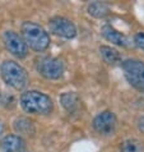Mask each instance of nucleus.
<instances>
[{
    "label": "nucleus",
    "instance_id": "obj_11",
    "mask_svg": "<svg viewBox=\"0 0 144 152\" xmlns=\"http://www.w3.org/2000/svg\"><path fill=\"white\" fill-rule=\"evenodd\" d=\"M60 104L68 113L73 114L79 109L80 100L75 92H65L60 96Z\"/></svg>",
    "mask_w": 144,
    "mask_h": 152
},
{
    "label": "nucleus",
    "instance_id": "obj_17",
    "mask_svg": "<svg viewBox=\"0 0 144 152\" xmlns=\"http://www.w3.org/2000/svg\"><path fill=\"white\" fill-rule=\"evenodd\" d=\"M138 129L144 134V115L139 118V120H138Z\"/></svg>",
    "mask_w": 144,
    "mask_h": 152
},
{
    "label": "nucleus",
    "instance_id": "obj_7",
    "mask_svg": "<svg viewBox=\"0 0 144 152\" xmlns=\"http://www.w3.org/2000/svg\"><path fill=\"white\" fill-rule=\"evenodd\" d=\"M92 125L93 129L101 136H111L115 132L117 125L116 115L108 110L102 111L98 115H96V118L92 121Z\"/></svg>",
    "mask_w": 144,
    "mask_h": 152
},
{
    "label": "nucleus",
    "instance_id": "obj_13",
    "mask_svg": "<svg viewBox=\"0 0 144 152\" xmlns=\"http://www.w3.org/2000/svg\"><path fill=\"white\" fill-rule=\"evenodd\" d=\"M108 12H110L108 7L101 1H93L88 5V13L92 17H95V18H105L108 14Z\"/></svg>",
    "mask_w": 144,
    "mask_h": 152
},
{
    "label": "nucleus",
    "instance_id": "obj_6",
    "mask_svg": "<svg viewBox=\"0 0 144 152\" xmlns=\"http://www.w3.org/2000/svg\"><path fill=\"white\" fill-rule=\"evenodd\" d=\"M3 42L5 49L12 55H14L18 59H23L27 56L28 48L26 42L22 39V36L18 35L14 31H5L3 33Z\"/></svg>",
    "mask_w": 144,
    "mask_h": 152
},
{
    "label": "nucleus",
    "instance_id": "obj_15",
    "mask_svg": "<svg viewBox=\"0 0 144 152\" xmlns=\"http://www.w3.org/2000/svg\"><path fill=\"white\" fill-rule=\"evenodd\" d=\"M14 128L17 129V132L19 134H32L35 132V128H33V123L31 120L26 119V118H19L14 121Z\"/></svg>",
    "mask_w": 144,
    "mask_h": 152
},
{
    "label": "nucleus",
    "instance_id": "obj_12",
    "mask_svg": "<svg viewBox=\"0 0 144 152\" xmlns=\"http://www.w3.org/2000/svg\"><path fill=\"white\" fill-rule=\"evenodd\" d=\"M100 53L102 55L103 60L110 65H117L121 64V55L119 54V51L116 49L111 48V46H101L100 48Z\"/></svg>",
    "mask_w": 144,
    "mask_h": 152
},
{
    "label": "nucleus",
    "instance_id": "obj_16",
    "mask_svg": "<svg viewBox=\"0 0 144 152\" xmlns=\"http://www.w3.org/2000/svg\"><path fill=\"white\" fill-rule=\"evenodd\" d=\"M134 44L137 48H139L140 50L144 51V32H139L135 35L134 37Z\"/></svg>",
    "mask_w": 144,
    "mask_h": 152
},
{
    "label": "nucleus",
    "instance_id": "obj_5",
    "mask_svg": "<svg viewBox=\"0 0 144 152\" xmlns=\"http://www.w3.org/2000/svg\"><path fill=\"white\" fill-rule=\"evenodd\" d=\"M37 70L44 78L49 81H56L64 74V64L57 58L45 56L37 61Z\"/></svg>",
    "mask_w": 144,
    "mask_h": 152
},
{
    "label": "nucleus",
    "instance_id": "obj_14",
    "mask_svg": "<svg viewBox=\"0 0 144 152\" xmlns=\"http://www.w3.org/2000/svg\"><path fill=\"white\" fill-rule=\"evenodd\" d=\"M144 147L139 139L130 138L126 139L120 145V152H143Z\"/></svg>",
    "mask_w": 144,
    "mask_h": 152
},
{
    "label": "nucleus",
    "instance_id": "obj_8",
    "mask_svg": "<svg viewBox=\"0 0 144 152\" xmlns=\"http://www.w3.org/2000/svg\"><path fill=\"white\" fill-rule=\"evenodd\" d=\"M49 27L54 35H56L63 39H74L77 36V27L71 22L70 19L65 18V17H54L50 19Z\"/></svg>",
    "mask_w": 144,
    "mask_h": 152
},
{
    "label": "nucleus",
    "instance_id": "obj_9",
    "mask_svg": "<svg viewBox=\"0 0 144 152\" xmlns=\"http://www.w3.org/2000/svg\"><path fill=\"white\" fill-rule=\"evenodd\" d=\"M101 33L108 42H111L113 45L117 46H122V48H126L129 45V40L124 33H121L119 29H116L111 24H105L101 28Z\"/></svg>",
    "mask_w": 144,
    "mask_h": 152
},
{
    "label": "nucleus",
    "instance_id": "obj_2",
    "mask_svg": "<svg viewBox=\"0 0 144 152\" xmlns=\"http://www.w3.org/2000/svg\"><path fill=\"white\" fill-rule=\"evenodd\" d=\"M20 31H22V39L26 42L27 48L29 46L32 50H35L37 53H41V51L47 50V48L50 46L49 33L40 24L26 20V22L22 23Z\"/></svg>",
    "mask_w": 144,
    "mask_h": 152
},
{
    "label": "nucleus",
    "instance_id": "obj_1",
    "mask_svg": "<svg viewBox=\"0 0 144 152\" xmlns=\"http://www.w3.org/2000/svg\"><path fill=\"white\" fill-rule=\"evenodd\" d=\"M20 106L26 113L35 115H47L54 110L51 97L40 91H26L20 95Z\"/></svg>",
    "mask_w": 144,
    "mask_h": 152
},
{
    "label": "nucleus",
    "instance_id": "obj_4",
    "mask_svg": "<svg viewBox=\"0 0 144 152\" xmlns=\"http://www.w3.org/2000/svg\"><path fill=\"white\" fill-rule=\"evenodd\" d=\"M126 81L139 92H144V63L138 59H128L121 61Z\"/></svg>",
    "mask_w": 144,
    "mask_h": 152
},
{
    "label": "nucleus",
    "instance_id": "obj_10",
    "mask_svg": "<svg viewBox=\"0 0 144 152\" xmlns=\"http://www.w3.org/2000/svg\"><path fill=\"white\" fill-rule=\"evenodd\" d=\"M24 141L18 134H8L4 136L0 141L1 152H23Z\"/></svg>",
    "mask_w": 144,
    "mask_h": 152
},
{
    "label": "nucleus",
    "instance_id": "obj_3",
    "mask_svg": "<svg viewBox=\"0 0 144 152\" xmlns=\"http://www.w3.org/2000/svg\"><path fill=\"white\" fill-rule=\"evenodd\" d=\"M0 74L3 81L17 91L24 90L29 81L27 70L14 60H4L0 65Z\"/></svg>",
    "mask_w": 144,
    "mask_h": 152
},
{
    "label": "nucleus",
    "instance_id": "obj_18",
    "mask_svg": "<svg viewBox=\"0 0 144 152\" xmlns=\"http://www.w3.org/2000/svg\"><path fill=\"white\" fill-rule=\"evenodd\" d=\"M4 129H5V126H4V123L1 120H0V137L4 134Z\"/></svg>",
    "mask_w": 144,
    "mask_h": 152
}]
</instances>
